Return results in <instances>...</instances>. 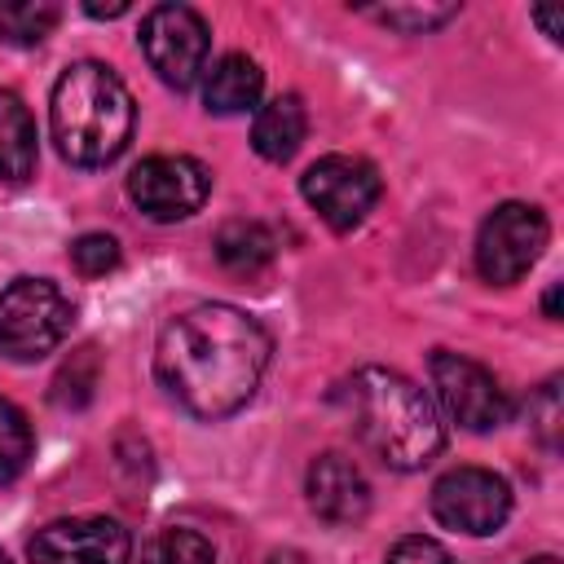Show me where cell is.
<instances>
[{
    "label": "cell",
    "mask_w": 564,
    "mask_h": 564,
    "mask_svg": "<svg viewBox=\"0 0 564 564\" xmlns=\"http://www.w3.org/2000/svg\"><path fill=\"white\" fill-rule=\"evenodd\" d=\"M357 441L392 471H419L445 449V427L427 392L388 366H361L339 388Z\"/></svg>",
    "instance_id": "7a4b0ae2"
},
{
    "label": "cell",
    "mask_w": 564,
    "mask_h": 564,
    "mask_svg": "<svg viewBox=\"0 0 564 564\" xmlns=\"http://www.w3.org/2000/svg\"><path fill=\"white\" fill-rule=\"evenodd\" d=\"M0 564H9V555H4V551H0Z\"/></svg>",
    "instance_id": "83f0119b"
},
{
    "label": "cell",
    "mask_w": 564,
    "mask_h": 564,
    "mask_svg": "<svg viewBox=\"0 0 564 564\" xmlns=\"http://www.w3.org/2000/svg\"><path fill=\"white\" fill-rule=\"evenodd\" d=\"M132 93L106 62H70L48 101L53 141L75 167H106L132 141Z\"/></svg>",
    "instance_id": "3957f363"
},
{
    "label": "cell",
    "mask_w": 564,
    "mask_h": 564,
    "mask_svg": "<svg viewBox=\"0 0 564 564\" xmlns=\"http://www.w3.org/2000/svg\"><path fill=\"white\" fill-rule=\"evenodd\" d=\"M304 132H308L304 101H300L295 93H282V97H273L269 106H260V110H256L251 145H256V154H260V159H269V163H286V159L300 150Z\"/></svg>",
    "instance_id": "5bb4252c"
},
{
    "label": "cell",
    "mask_w": 564,
    "mask_h": 564,
    "mask_svg": "<svg viewBox=\"0 0 564 564\" xmlns=\"http://www.w3.org/2000/svg\"><path fill=\"white\" fill-rule=\"evenodd\" d=\"M212 194V172L189 154H150L128 172V198L150 220H185Z\"/></svg>",
    "instance_id": "9c48e42d"
},
{
    "label": "cell",
    "mask_w": 564,
    "mask_h": 564,
    "mask_svg": "<svg viewBox=\"0 0 564 564\" xmlns=\"http://www.w3.org/2000/svg\"><path fill=\"white\" fill-rule=\"evenodd\" d=\"M216 260L234 273V278H256V273H264L269 264H273V251H278V242H273V234L260 225V220H225L220 229H216Z\"/></svg>",
    "instance_id": "2e32d148"
},
{
    "label": "cell",
    "mask_w": 564,
    "mask_h": 564,
    "mask_svg": "<svg viewBox=\"0 0 564 564\" xmlns=\"http://www.w3.org/2000/svg\"><path fill=\"white\" fill-rule=\"evenodd\" d=\"M383 564H454V555H449L436 538L414 533V538H401V542L388 551V560H383Z\"/></svg>",
    "instance_id": "cb8c5ba5"
},
{
    "label": "cell",
    "mask_w": 564,
    "mask_h": 564,
    "mask_svg": "<svg viewBox=\"0 0 564 564\" xmlns=\"http://www.w3.org/2000/svg\"><path fill=\"white\" fill-rule=\"evenodd\" d=\"M529 564H560L555 555H538V560H529Z\"/></svg>",
    "instance_id": "4316f807"
},
{
    "label": "cell",
    "mask_w": 564,
    "mask_h": 564,
    "mask_svg": "<svg viewBox=\"0 0 564 564\" xmlns=\"http://www.w3.org/2000/svg\"><path fill=\"white\" fill-rule=\"evenodd\" d=\"M269 352L273 339L251 313L234 304H194L163 322L154 375L194 419H229L256 397Z\"/></svg>",
    "instance_id": "6da1fadb"
},
{
    "label": "cell",
    "mask_w": 564,
    "mask_h": 564,
    "mask_svg": "<svg viewBox=\"0 0 564 564\" xmlns=\"http://www.w3.org/2000/svg\"><path fill=\"white\" fill-rule=\"evenodd\" d=\"M542 308H546V317H551V322L560 317V282H555V286L546 291V300H542Z\"/></svg>",
    "instance_id": "484cf974"
},
{
    "label": "cell",
    "mask_w": 564,
    "mask_h": 564,
    "mask_svg": "<svg viewBox=\"0 0 564 564\" xmlns=\"http://www.w3.org/2000/svg\"><path fill=\"white\" fill-rule=\"evenodd\" d=\"M551 225L542 216V207L533 203H502L485 216L480 234H476V269L485 282L494 286H511L520 282L538 256L546 251Z\"/></svg>",
    "instance_id": "5b68a950"
},
{
    "label": "cell",
    "mask_w": 564,
    "mask_h": 564,
    "mask_svg": "<svg viewBox=\"0 0 564 564\" xmlns=\"http://www.w3.org/2000/svg\"><path fill=\"white\" fill-rule=\"evenodd\" d=\"M141 564H216V546L194 529H159L145 542Z\"/></svg>",
    "instance_id": "d6986e66"
},
{
    "label": "cell",
    "mask_w": 564,
    "mask_h": 564,
    "mask_svg": "<svg viewBox=\"0 0 564 564\" xmlns=\"http://www.w3.org/2000/svg\"><path fill=\"white\" fill-rule=\"evenodd\" d=\"M432 383L449 410L454 423H463L467 432H494L511 419V401L502 392V383L471 357L463 352H432Z\"/></svg>",
    "instance_id": "30bf717a"
},
{
    "label": "cell",
    "mask_w": 564,
    "mask_h": 564,
    "mask_svg": "<svg viewBox=\"0 0 564 564\" xmlns=\"http://www.w3.org/2000/svg\"><path fill=\"white\" fill-rule=\"evenodd\" d=\"M35 119L26 110V101L9 88H0V181H31L35 176Z\"/></svg>",
    "instance_id": "9a60e30c"
},
{
    "label": "cell",
    "mask_w": 564,
    "mask_h": 564,
    "mask_svg": "<svg viewBox=\"0 0 564 564\" xmlns=\"http://www.w3.org/2000/svg\"><path fill=\"white\" fill-rule=\"evenodd\" d=\"M300 194L335 234H348L370 216V207L383 194V181L375 163L357 154H326L300 176Z\"/></svg>",
    "instance_id": "52a82bcc"
},
{
    "label": "cell",
    "mask_w": 564,
    "mask_h": 564,
    "mask_svg": "<svg viewBox=\"0 0 564 564\" xmlns=\"http://www.w3.org/2000/svg\"><path fill=\"white\" fill-rule=\"evenodd\" d=\"M260 88H264V70L247 57V53H225L212 70H207V84H203V106L212 115H242L260 101Z\"/></svg>",
    "instance_id": "4fadbf2b"
},
{
    "label": "cell",
    "mask_w": 564,
    "mask_h": 564,
    "mask_svg": "<svg viewBox=\"0 0 564 564\" xmlns=\"http://www.w3.org/2000/svg\"><path fill=\"white\" fill-rule=\"evenodd\" d=\"M370 18L405 35H427L449 18H458V4H388V9H370Z\"/></svg>",
    "instance_id": "44dd1931"
},
{
    "label": "cell",
    "mask_w": 564,
    "mask_h": 564,
    "mask_svg": "<svg viewBox=\"0 0 564 564\" xmlns=\"http://www.w3.org/2000/svg\"><path fill=\"white\" fill-rule=\"evenodd\" d=\"M70 264L79 278H106L119 264V242L110 234H79L70 242Z\"/></svg>",
    "instance_id": "7402d4cb"
},
{
    "label": "cell",
    "mask_w": 564,
    "mask_h": 564,
    "mask_svg": "<svg viewBox=\"0 0 564 564\" xmlns=\"http://www.w3.org/2000/svg\"><path fill=\"white\" fill-rule=\"evenodd\" d=\"M84 13H93V18H119V13H128V4L123 0H115V4H84Z\"/></svg>",
    "instance_id": "d4e9b609"
},
{
    "label": "cell",
    "mask_w": 564,
    "mask_h": 564,
    "mask_svg": "<svg viewBox=\"0 0 564 564\" xmlns=\"http://www.w3.org/2000/svg\"><path fill=\"white\" fill-rule=\"evenodd\" d=\"M97 375H101V366H97V348L84 344V348L70 352V361L57 370V379H53V401H57L62 410H79V405H88V401H93V388H97Z\"/></svg>",
    "instance_id": "ffe728a7"
},
{
    "label": "cell",
    "mask_w": 564,
    "mask_h": 564,
    "mask_svg": "<svg viewBox=\"0 0 564 564\" xmlns=\"http://www.w3.org/2000/svg\"><path fill=\"white\" fill-rule=\"evenodd\" d=\"M432 516L467 538H489L511 516V485L489 467H454L432 485Z\"/></svg>",
    "instance_id": "ba28073f"
},
{
    "label": "cell",
    "mask_w": 564,
    "mask_h": 564,
    "mask_svg": "<svg viewBox=\"0 0 564 564\" xmlns=\"http://www.w3.org/2000/svg\"><path fill=\"white\" fill-rule=\"evenodd\" d=\"M75 308L48 278H13L0 291V357L40 361L70 335Z\"/></svg>",
    "instance_id": "277c9868"
},
{
    "label": "cell",
    "mask_w": 564,
    "mask_h": 564,
    "mask_svg": "<svg viewBox=\"0 0 564 564\" xmlns=\"http://www.w3.org/2000/svg\"><path fill=\"white\" fill-rule=\"evenodd\" d=\"M31 564H128L132 538L110 516H66L31 538Z\"/></svg>",
    "instance_id": "8fae6325"
},
{
    "label": "cell",
    "mask_w": 564,
    "mask_h": 564,
    "mask_svg": "<svg viewBox=\"0 0 564 564\" xmlns=\"http://www.w3.org/2000/svg\"><path fill=\"white\" fill-rule=\"evenodd\" d=\"M62 9L53 0H0V40L18 48H35L53 35Z\"/></svg>",
    "instance_id": "e0dca14e"
},
{
    "label": "cell",
    "mask_w": 564,
    "mask_h": 564,
    "mask_svg": "<svg viewBox=\"0 0 564 564\" xmlns=\"http://www.w3.org/2000/svg\"><path fill=\"white\" fill-rule=\"evenodd\" d=\"M304 494H308V507L326 524H361L370 511V485L348 454L313 458L304 476Z\"/></svg>",
    "instance_id": "7c38bea8"
},
{
    "label": "cell",
    "mask_w": 564,
    "mask_h": 564,
    "mask_svg": "<svg viewBox=\"0 0 564 564\" xmlns=\"http://www.w3.org/2000/svg\"><path fill=\"white\" fill-rule=\"evenodd\" d=\"M207 48H212L207 22L189 4H154L141 22V53L150 70L176 93L194 88V79L207 66Z\"/></svg>",
    "instance_id": "8992f818"
},
{
    "label": "cell",
    "mask_w": 564,
    "mask_h": 564,
    "mask_svg": "<svg viewBox=\"0 0 564 564\" xmlns=\"http://www.w3.org/2000/svg\"><path fill=\"white\" fill-rule=\"evenodd\" d=\"M31 449H35V436H31L26 414L9 397H0V485L18 480L26 471Z\"/></svg>",
    "instance_id": "ac0fdd59"
},
{
    "label": "cell",
    "mask_w": 564,
    "mask_h": 564,
    "mask_svg": "<svg viewBox=\"0 0 564 564\" xmlns=\"http://www.w3.org/2000/svg\"><path fill=\"white\" fill-rule=\"evenodd\" d=\"M529 419H533V432L555 449V436H560V379H546L538 388V397L529 401Z\"/></svg>",
    "instance_id": "603a6c76"
}]
</instances>
